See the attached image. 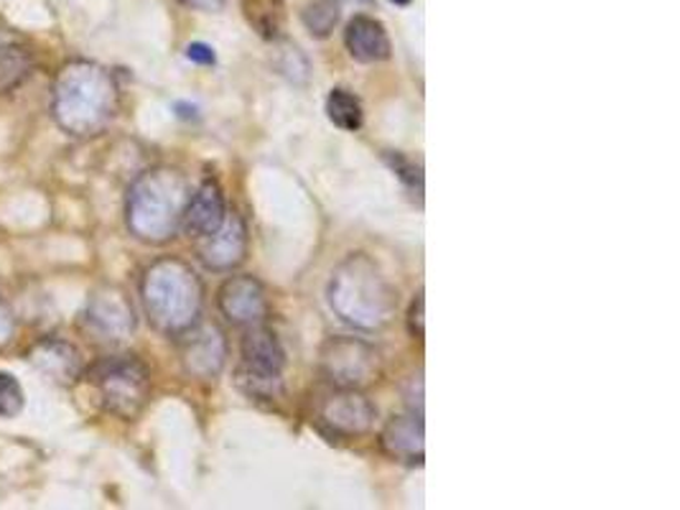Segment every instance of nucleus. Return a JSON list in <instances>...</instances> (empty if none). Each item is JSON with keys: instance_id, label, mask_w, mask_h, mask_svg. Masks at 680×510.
Wrapping results in <instances>:
<instances>
[{"instance_id": "22", "label": "nucleus", "mask_w": 680, "mask_h": 510, "mask_svg": "<svg viewBox=\"0 0 680 510\" xmlns=\"http://www.w3.org/2000/svg\"><path fill=\"white\" fill-rule=\"evenodd\" d=\"M386 161L408 189H416L418 194L423 192V169L418 167L413 159H408V156L400 153V151H388Z\"/></svg>"}, {"instance_id": "1", "label": "nucleus", "mask_w": 680, "mask_h": 510, "mask_svg": "<svg viewBox=\"0 0 680 510\" xmlns=\"http://www.w3.org/2000/svg\"><path fill=\"white\" fill-rule=\"evenodd\" d=\"M120 90L110 69L74 59L51 84V118L72 138H94L118 116Z\"/></svg>"}, {"instance_id": "9", "label": "nucleus", "mask_w": 680, "mask_h": 510, "mask_svg": "<svg viewBox=\"0 0 680 510\" xmlns=\"http://www.w3.org/2000/svg\"><path fill=\"white\" fill-rule=\"evenodd\" d=\"M319 421L339 437H362L374 427L378 409L360 388H334L319 401Z\"/></svg>"}, {"instance_id": "15", "label": "nucleus", "mask_w": 680, "mask_h": 510, "mask_svg": "<svg viewBox=\"0 0 680 510\" xmlns=\"http://www.w3.org/2000/svg\"><path fill=\"white\" fill-rule=\"evenodd\" d=\"M382 452L392 460L406 464H421L426 454V431L423 417L418 413H406V417H392L380 434Z\"/></svg>"}, {"instance_id": "28", "label": "nucleus", "mask_w": 680, "mask_h": 510, "mask_svg": "<svg viewBox=\"0 0 680 510\" xmlns=\"http://www.w3.org/2000/svg\"><path fill=\"white\" fill-rule=\"evenodd\" d=\"M357 3H370V0H357Z\"/></svg>"}, {"instance_id": "11", "label": "nucleus", "mask_w": 680, "mask_h": 510, "mask_svg": "<svg viewBox=\"0 0 680 510\" xmlns=\"http://www.w3.org/2000/svg\"><path fill=\"white\" fill-rule=\"evenodd\" d=\"M222 317L234 327L263 324L268 317V293L256 276H232L217 297Z\"/></svg>"}, {"instance_id": "12", "label": "nucleus", "mask_w": 680, "mask_h": 510, "mask_svg": "<svg viewBox=\"0 0 680 510\" xmlns=\"http://www.w3.org/2000/svg\"><path fill=\"white\" fill-rule=\"evenodd\" d=\"M199 261L209 271H232L248 256V224L238 212H227L224 222L212 236L199 240Z\"/></svg>"}, {"instance_id": "27", "label": "nucleus", "mask_w": 680, "mask_h": 510, "mask_svg": "<svg viewBox=\"0 0 680 510\" xmlns=\"http://www.w3.org/2000/svg\"><path fill=\"white\" fill-rule=\"evenodd\" d=\"M390 3H396V6H411L413 0H390Z\"/></svg>"}, {"instance_id": "26", "label": "nucleus", "mask_w": 680, "mask_h": 510, "mask_svg": "<svg viewBox=\"0 0 680 510\" xmlns=\"http://www.w3.org/2000/svg\"><path fill=\"white\" fill-rule=\"evenodd\" d=\"M187 8H194V11H220L224 6V0H181Z\"/></svg>"}, {"instance_id": "8", "label": "nucleus", "mask_w": 680, "mask_h": 510, "mask_svg": "<svg viewBox=\"0 0 680 510\" xmlns=\"http://www.w3.org/2000/svg\"><path fill=\"white\" fill-rule=\"evenodd\" d=\"M84 330L100 342H123L136 332V314L126 291L116 287L100 289L82 314Z\"/></svg>"}, {"instance_id": "2", "label": "nucleus", "mask_w": 680, "mask_h": 510, "mask_svg": "<svg viewBox=\"0 0 680 510\" xmlns=\"http://www.w3.org/2000/svg\"><path fill=\"white\" fill-rule=\"evenodd\" d=\"M329 304L354 330L378 332L396 317L398 291L370 256L352 253L331 273Z\"/></svg>"}, {"instance_id": "16", "label": "nucleus", "mask_w": 680, "mask_h": 510, "mask_svg": "<svg viewBox=\"0 0 680 510\" xmlns=\"http://www.w3.org/2000/svg\"><path fill=\"white\" fill-rule=\"evenodd\" d=\"M344 47L350 51V57L362 64L386 62L390 57V37L386 26L378 19H372V16H354V19L347 23Z\"/></svg>"}, {"instance_id": "18", "label": "nucleus", "mask_w": 680, "mask_h": 510, "mask_svg": "<svg viewBox=\"0 0 680 510\" xmlns=\"http://www.w3.org/2000/svg\"><path fill=\"white\" fill-rule=\"evenodd\" d=\"M33 72V57L19 44H0V94L19 90Z\"/></svg>"}, {"instance_id": "4", "label": "nucleus", "mask_w": 680, "mask_h": 510, "mask_svg": "<svg viewBox=\"0 0 680 510\" xmlns=\"http://www.w3.org/2000/svg\"><path fill=\"white\" fill-rule=\"evenodd\" d=\"M143 311L153 330L179 337L202 317L204 289L194 268L181 258H159L141 281Z\"/></svg>"}, {"instance_id": "19", "label": "nucleus", "mask_w": 680, "mask_h": 510, "mask_svg": "<svg viewBox=\"0 0 680 510\" xmlns=\"http://www.w3.org/2000/svg\"><path fill=\"white\" fill-rule=\"evenodd\" d=\"M327 116L337 128H342V131H350V133L360 131L362 120H364L360 98L344 88H334L329 92Z\"/></svg>"}, {"instance_id": "10", "label": "nucleus", "mask_w": 680, "mask_h": 510, "mask_svg": "<svg viewBox=\"0 0 680 510\" xmlns=\"http://www.w3.org/2000/svg\"><path fill=\"white\" fill-rule=\"evenodd\" d=\"M181 340V366H184L191 378L214 380L222 373L227 362V340L220 327L214 324H194Z\"/></svg>"}, {"instance_id": "14", "label": "nucleus", "mask_w": 680, "mask_h": 510, "mask_svg": "<svg viewBox=\"0 0 680 510\" xmlns=\"http://www.w3.org/2000/svg\"><path fill=\"white\" fill-rule=\"evenodd\" d=\"M31 366L57 386H74L82 378V356L74 344L64 340H41L29 352Z\"/></svg>"}, {"instance_id": "13", "label": "nucleus", "mask_w": 680, "mask_h": 510, "mask_svg": "<svg viewBox=\"0 0 680 510\" xmlns=\"http://www.w3.org/2000/svg\"><path fill=\"white\" fill-rule=\"evenodd\" d=\"M227 218V204H224V192L214 179H207L194 194L189 197L184 218H181V230L189 238L202 240L220 228Z\"/></svg>"}, {"instance_id": "23", "label": "nucleus", "mask_w": 680, "mask_h": 510, "mask_svg": "<svg viewBox=\"0 0 680 510\" xmlns=\"http://www.w3.org/2000/svg\"><path fill=\"white\" fill-rule=\"evenodd\" d=\"M13 337H16V314L13 309L8 307V301L0 297V352L11 348Z\"/></svg>"}, {"instance_id": "3", "label": "nucleus", "mask_w": 680, "mask_h": 510, "mask_svg": "<svg viewBox=\"0 0 680 510\" xmlns=\"http://www.w3.org/2000/svg\"><path fill=\"white\" fill-rule=\"evenodd\" d=\"M189 197V181L181 171L171 167L143 171L128 192V230L148 246L169 243L181 230V218H184Z\"/></svg>"}, {"instance_id": "17", "label": "nucleus", "mask_w": 680, "mask_h": 510, "mask_svg": "<svg viewBox=\"0 0 680 510\" xmlns=\"http://www.w3.org/2000/svg\"><path fill=\"white\" fill-rule=\"evenodd\" d=\"M248 23L260 37L268 41H278L286 29V3L283 0H242Z\"/></svg>"}, {"instance_id": "7", "label": "nucleus", "mask_w": 680, "mask_h": 510, "mask_svg": "<svg viewBox=\"0 0 680 510\" xmlns=\"http://www.w3.org/2000/svg\"><path fill=\"white\" fill-rule=\"evenodd\" d=\"M319 368L334 388H362L380 373V356L360 337H329L319 350Z\"/></svg>"}, {"instance_id": "25", "label": "nucleus", "mask_w": 680, "mask_h": 510, "mask_svg": "<svg viewBox=\"0 0 680 510\" xmlns=\"http://www.w3.org/2000/svg\"><path fill=\"white\" fill-rule=\"evenodd\" d=\"M408 327H411V334L421 340V337H423V293H418L416 301L411 304V314H408Z\"/></svg>"}, {"instance_id": "5", "label": "nucleus", "mask_w": 680, "mask_h": 510, "mask_svg": "<svg viewBox=\"0 0 680 510\" xmlns=\"http://www.w3.org/2000/svg\"><path fill=\"white\" fill-rule=\"evenodd\" d=\"M90 380L100 396L102 409L112 417L133 421L151 399V373L136 356H112L90 370Z\"/></svg>"}, {"instance_id": "20", "label": "nucleus", "mask_w": 680, "mask_h": 510, "mask_svg": "<svg viewBox=\"0 0 680 510\" xmlns=\"http://www.w3.org/2000/svg\"><path fill=\"white\" fill-rule=\"evenodd\" d=\"M301 21L313 39H327L339 23V0H313L303 8Z\"/></svg>"}, {"instance_id": "24", "label": "nucleus", "mask_w": 680, "mask_h": 510, "mask_svg": "<svg viewBox=\"0 0 680 510\" xmlns=\"http://www.w3.org/2000/svg\"><path fill=\"white\" fill-rule=\"evenodd\" d=\"M187 59H189V62L202 64V67H212L217 62L214 49L202 44V41H194V44L187 47Z\"/></svg>"}, {"instance_id": "6", "label": "nucleus", "mask_w": 680, "mask_h": 510, "mask_svg": "<svg viewBox=\"0 0 680 510\" xmlns=\"http://www.w3.org/2000/svg\"><path fill=\"white\" fill-rule=\"evenodd\" d=\"M286 352L278 337L268 327H248L242 337L240 386L256 399H276L283 393Z\"/></svg>"}, {"instance_id": "21", "label": "nucleus", "mask_w": 680, "mask_h": 510, "mask_svg": "<svg viewBox=\"0 0 680 510\" xmlns=\"http://www.w3.org/2000/svg\"><path fill=\"white\" fill-rule=\"evenodd\" d=\"M26 396L19 380L11 373H0V419H13L23 411Z\"/></svg>"}]
</instances>
